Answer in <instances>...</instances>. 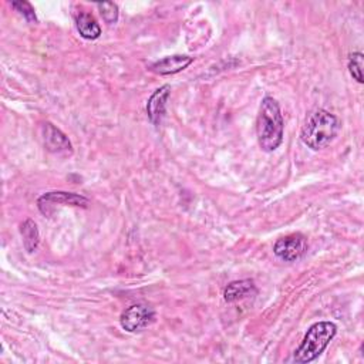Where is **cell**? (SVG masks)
<instances>
[{"instance_id":"7a4b0ae2","label":"cell","mask_w":364,"mask_h":364,"mask_svg":"<svg viewBox=\"0 0 364 364\" xmlns=\"http://www.w3.org/2000/svg\"><path fill=\"white\" fill-rule=\"evenodd\" d=\"M338 129L340 121L334 114L326 109H316L304 122L300 139L309 148L318 151L326 148L336 138Z\"/></svg>"},{"instance_id":"8fae6325","label":"cell","mask_w":364,"mask_h":364,"mask_svg":"<svg viewBox=\"0 0 364 364\" xmlns=\"http://www.w3.org/2000/svg\"><path fill=\"white\" fill-rule=\"evenodd\" d=\"M75 26L81 37L87 40H95L101 34L100 24L94 18V16H91L90 13L80 11L78 14H75Z\"/></svg>"},{"instance_id":"9a60e30c","label":"cell","mask_w":364,"mask_h":364,"mask_svg":"<svg viewBox=\"0 0 364 364\" xmlns=\"http://www.w3.org/2000/svg\"><path fill=\"white\" fill-rule=\"evenodd\" d=\"M11 7L16 9L20 14H23L27 21H34V23L37 21L34 9H33V6L28 1H24V0L23 1H13Z\"/></svg>"},{"instance_id":"52a82bcc","label":"cell","mask_w":364,"mask_h":364,"mask_svg":"<svg viewBox=\"0 0 364 364\" xmlns=\"http://www.w3.org/2000/svg\"><path fill=\"white\" fill-rule=\"evenodd\" d=\"M41 138L46 149L53 154L67 155L73 152L71 142L68 141L65 134L50 122H46L41 125Z\"/></svg>"},{"instance_id":"8992f818","label":"cell","mask_w":364,"mask_h":364,"mask_svg":"<svg viewBox=\"0 0 364 364\" xmlns=\"http://www.w3.org/2000/svg\"><path fill=\"white\" fill-rule=\"evenodd\" d=\"M37 205L44 215H51L53 213L51 208L54 205H70V206L87 208L88 199L82 195L71 193V192H48L41 195L37 199Z\"/></svg>"},{"instance_id":"7c38bea8","label":"cell","mask_w":364,"mask_h":364,"mask_svg":"<svg viewBox=\"0 0 364 364\" xmlns=\"http://www.w3.org/2000/svg\"><path fill=\"white\" fill-rule=\"evenodd\" d=\"M20 232L23 236V245H24L26 250L30 253L34 252L40 243V233H38L36 222L31 219L24 220L20 226Z\"/></svg>"},{"instance_id":"4fadbf2b","label":"cell","mask_w":364,"mask_h":364,"mask_svg":"<svg viewBox=\"0 0 364 364\" xmlns=\"http://www.w3.org/2000/svg\"><path fill=\"white\" fill-rule=\"evenodd\" d=\"M348 71L357 82H363V54L355 51L348 57Z\"/></svg>"},{"instance_id":"ba28073f","label":"cell","mask_w":364,"mask_h":364,"mask_svg":"<svg viewBox=\"0 0 364 364\" xmlns=\"http://www.w3.org/2000/svg\"><path fill=\"white\" fill-rule=\"evenodd\" d=\"M171 95V87L168 84L159 87L154 91V94L149 97L146 102V114L149 121L154 125H159L162 122V118L165 115L166 109V101Z\"/></svg>"},{"instance_id":"3957f363","label":"cell","mask_w":364,"mask_h":364,"mask_svg":"<svg viewBox=\"0 0 364 364\" xmlns=\"http://www.w3.org/2000/svg\"><path fill=\"white\" fill-rule=\"evenodd\" d=\"M337 333V326L331 321L314 323L303 337L301 344L293 354L294 363H310L316 360L330 344Z\"/></svg>"},{"instance_id":"5b68a950","label":"cell","mask_w":364,"mask_h":364,"mask_svg":"<svg viewBox=\"0 0 364 364\" xmlns=\"http://www.w3.org/2000/svg\"><path fill=\"white\" fill-rule=\"evenodd\" d=\"M307 250V239L301 233H290L276 240L273 252L284 262H294L300 259Z\"/></svg>"},{"instance_id":"30bf717a","label":"cell","mask_w":364,"mask_h":364,"mask_svg":"<svg viewBox=\"0 0 364 364\" xmlns=\"http://www.w3.org/2000/svg\"><path fill=\"white\" fill-rule=\"evenodd\" d=\"M257 293L255 282L250 279H242L230 282L223 290V299L228 303H233Z\"/></svg>"},{"instance_id":"5bb4252c","label":"cell","mask_w":364,"mask_h":364,"mask_svg":"<svg viewBox=\"0 0 364 364\" xmlns=\"http://www.w3.org/2000/svg\"><path fill=\"white\" fill-rule=\"evenodd\" d=\"M97 7L105 23L112 24L118 20V6L115 3L102 1V3H97Z\"/></svg>"},{"instance_id":"6da1fadb","label":"cell","mask_w":364,"mask_h":364,"mask_svg":"<svg viewBox=\"0 0 364 364\" xmlns=\"http://www.w3.org/2000/svg\"><path fill=\"white\" fill-rule=\"evenodd\" d=\"M283 128L284 125L279 102L272 97H264L256 121V134L260 148L266 152L277 149L283 141Z\"/></svg>"},{"instance_id":"277c9868","label":"cell","mask_w":364,"mask_h":364,"mask_svg":"<svg viewBox=\"0 0 364 364\" xmlns=\"http://www.w3.org/2000/svg\"><path fill=\"white\" fill-rule=\"evenodd\" d=\"M155 321V310L146 303H136L127 307L119 317L121 327L128 333H136Z\"/></svg>"},{"instance_id":"9c48e42d","label":"cell","mask_w":364,"mask_h":364,"mask_svg":"<svg viewBox=\"0 0 364 364\" xmlns=\"http://www.w3.org/2000/svg\"><path fill=\"white\" fill-rule=\"evenodd\" d=\"M192 61H193V57L175 54V55H169V57H165V58L154 63L149 68L155 74L169 75V74H176V73L185 70Z\"/></svg>"}]
</instances>
